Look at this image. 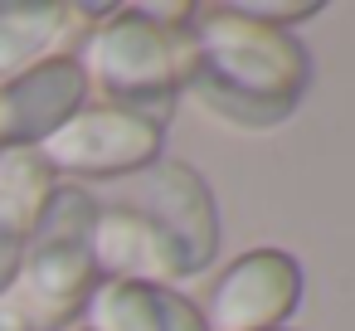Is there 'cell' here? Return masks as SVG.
Wrapping results in <instances>:
<instances>
[{"label":"cell","instance_id":"52a82bcc","mask_svg":"<svg viewBox=\"0 0 355 331\" xmlns=\"http://www.w3.org/2000/svg\"><path fill=\"white\" fill-rule=\"evenodd\" d=\"M88 103V78L73 54L44 59L40 69L0 88V151H35L49 132H59Z\"/></svg>","mask_w":355,"mask_h":331},{"label":"cell","instance_id":"7c38bea8","mask_svg":"<svg viewBox=\"0 0 355 331\" xmlns=\"http://www.w3.org/2000/svg\"><path fill=\"white\" fill-rule=\"evenodd\" d=\"M239 15H248V20H258V25H272V30H287V25H302V20H311V15H321V6L316 0H243V6H234Z\"/></svg>","mask_w":355,"mask_h":331},{"label":"cell","instance_id":"3957f363","mask_svg":"<svg viewBox=\"0 0 355 331\" xmlns=\"http://www.w3.org/2000/svg\"><path fill=\"white\" fill-rule=\"evenodd\" d=\"M78 69L88 83L103 88L112 108L166 127L185 74V30H166L146 20L141 6L112 10L103 25H93Z\"/></svg>","mask_w":355,"mask_h":331},{"label":"cell","instance_id":"30bf717a","mask_svg":"<svg viewBox=\"0 0 355 331\" xmlns=\"http://www.w3.org/2000/svg\"><path fill=\"white\" fill-rule=\"evenodd\" d=\"M88 248H93V268L107 273V282H166V258L156 248V234L137 210L98 205Z\"/></svg>","mask_w":355,"mask_h":331},{"label":"cell","instance_id":"277c9868","mask_svg":"<svg viewBox=\"0 0 355 331\" xmlns=\"http://www.w3.org/2000/svg\"><path fill=\"white\" fill-rule=\"evenodd\" d=\"M137 214L156 234V248L166 258V282L200 278L219 253V210L205 185V176L185 161H156L141 171Z\"/></svg>","mask_w":355,"mask_h":331},{"label":"cell","instance_id":"9c48e42d","mask_svg":"<svg viewBox=\"0 0 355 331\" xmlns=\"http://www.w3.org/2000/svg\"><path fill=\"white\" fill-rule=\"evenodd\" d=\"M83 316L88 331H205L200 307L166 282H98Z\"/></svg>","mask_w":355,"mask_h":331},{"label":"cell","instance_id":"ba28073f","mask_svg":"<svg viewBox=\"0 0 355 331\" xmlns=\"http://www.w3.org/2000/svg\"><path fill=\"white\" fill-rule=\"evenodd\" d=\"M112 6H69V0H0V88L10 78L59 59L93 20H107Z\"/></svg>","mask_w":355,"mask_h":331},{"label":"cell","instance_id":"7a4b0ae2","mask_svg":"<svg viewBox=\"0 0 355 331\" xmlns=\"http://www.w3.org/2000/svg\"><path fill=\"white\" fill-rule=\"evenodd\" d=\"M93 219L98 200L83 185H54L15 268V282L6 302L20 312L30 331H64L73 316H83L98 268H93Z\"/></svg>","mask_w":355,"mask_h":331},{"label":"cell","instance_id":"6da1fadb","mask_svg":"<svg viewBox=\"0 0 355 331\" xmlns=\"http://www.w3.org/2000/svg\"><path fill=\"white\" fill-rule=\"evenodd\" d=\"M306 83L311 59L287 30L258 25L234 6H195L185 25L180 93H190L205 112L248 132L277 127L297 112Z\"/></svg>","mask_w":355,"mask_h":331},{"label":"cell","instance_id":"8fae6325","mask_svg":"<svg viewBox=\"0 0 355 331\" xmlns=\"http://www.w3.org/2000/svg\"><path fill=\"white\" fill-rule=\"evenodd\" d=\"M49 190H54V171L35 151H25V146L0 151V229L6 234L30 239Z\"/></svg>","mask_w":355,"mask_h":331},{"label":"cell","instance_id":"8992f818","mask_svg":"<svg viewBox=\"0 0 355 331\" xmlns=\"http://www.w3.org/2000/svg\"><path fill=\"white\" fill-rule=\"evenodd\" d=\"M302 302V268L282 248L239 253L205 297V331H282Z\"/></svg>","mask_w":355,"mask_h":331},{"label":"cell","instance_id":"5b68a950","mask_svg":"<svg viewBox=\"0 0 355 331\" xmlns=\"http://www.w3.org/2000/svg\"><path fill=\"white\" fill-rule=\"evenodd\" d=\"M161 132L156 122L122 112L112 103H83L59 132H49L35 156L54 176L73 180H112V176H141L161 161Z\"/></svg>","mask_w":355,"mask_h":331}]
</instances>
